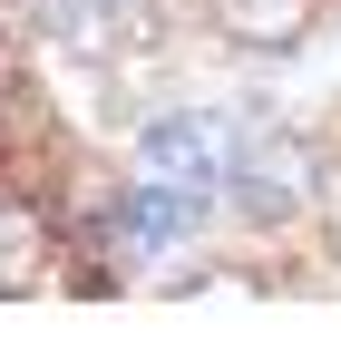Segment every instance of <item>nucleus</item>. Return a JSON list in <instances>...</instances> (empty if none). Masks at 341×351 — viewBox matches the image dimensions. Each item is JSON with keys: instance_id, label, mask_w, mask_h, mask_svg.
<instances>
[{"instance_id": "1", "label": "nucleus", "mask_w": 341, "mask_h": 351, "mask_svg": "<svg viewBox=\"0 0 341 351\" xmlns=\"http://www.w3.org/2000/svg\"><path fill=\"white\" fill-rule=\"evenodd\" d=\"M322 195V166L303 137H283V127H244V137L225 147V205L244 215V225H292Z\"/></svg>"}, {"instance_id": "2", "label": "nucleus", "mask_w": 341, "mask_h": 351, "mask_svg": "<svg viewBox=\"0 0 341 351\" xmlns=\"http://www.w3.org/2000/svg\"><path fill=\"white\" fill-rule=\"evenodd\" d=\"M205 215H215V195H195V186H147L137 195H108V215H98V234H108V254H127V263H147V254H166V244H186V234H205Z\"/></svg>"}, {"instance_id": "3", "label": "nucleus", "mask_w": 341, "mask_h": 351, "mask_svg": "<svg viewBox=\"0 0 341 351\" xmlns=\"http://www.w3.org/2000/svg\"><path fill=\"white\" fill-rule=\"evenodd\" d=\"M137 176H156V186H195V195L225 205V127H215V117H186V108L147 117V127H137Z\"/></svg>"}, {"instance_id": "4", "label": "nucleus", "mask_w": 341, "mask_h": 351, "mask_svg": "<svg viewBox=\"0 0 341 351\" xmlns=\"http://www.w3.org/2000/svg\"><path fill=\"white\" fill-rule=\"evenodd\" d=\"M215 29L253 59H292L312 29V0H215Z\"/></svg>"}, {"instance_id": "5", "label": "nucleus", "mask_w": 341, "mask_h": 351, "mask_svg": "<svg viewBox=\"0 0 341 351\" xmlns=\"http://www.w3.org/2000/svg\"><path fill=\"white\" fill-rule=\"evenodd\" d=\"M39 274H49V215L0 186V293H29Z\"/></svg>"}]
</instances>
